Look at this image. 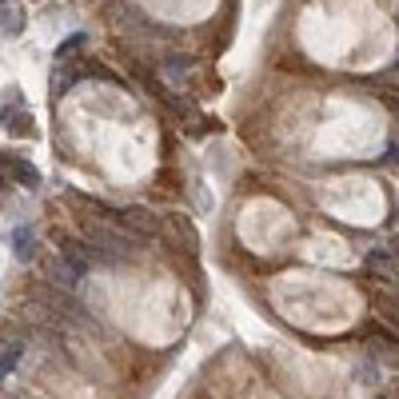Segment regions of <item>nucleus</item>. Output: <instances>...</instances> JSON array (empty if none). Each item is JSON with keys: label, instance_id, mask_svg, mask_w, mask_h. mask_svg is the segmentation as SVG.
I'll list each match as a JSON object with an SVG mask.
<instances>
[{"label": "nucleus", "instance_id": "nucleus-9", "mask_svg": "<svg viewBox=\"0 0 399 399\" xmlns=\"http://www.w3.org/2000/svg\"><path fill=\"white\" fill-rule=\"evenodd\" d=\"M391 399H399V387H395V395H391Z\"/></svg>", "mask_w": 399, "mask_h": 399}, {"label": "nucleus", "instance_id": "nucleus-8", "mask_svg": "<svg viewBox=\"0 0 399 399\" xmlns=\"http://www.w3.org/2000/svg\"><path fill=\"white\" fill-rule=\"evenodd\" d=\"M80 44H84V32H76V37H68V40H64L60 48H56V56H60V60H64V56H68V52H72V48H80Z\"/></svg>", "mask_w": 399, "mask_h": 399}, {"label": "nucleus", "instance_id": "nucleus-4", "mask_svg": "<svg viewBox=\"0 0 399 399\" xmlns=\"http://www.w3.org/2000/svg\"><path fill=\"white\" fill-rule=\"evenodd\" d=\"M367 355H372L379 367H399V348H395V339H372V344H367Z\"/></svg>", "mask_w": 399, "mask_h": 399}, {"label": "nucleus", "instance_id": "nucleus-3", "mask_svg": "<svg viewBox=\"0 0 399 399\" xmlns=\"http://www.w3.org/2000/svg\"><path fill=\"white\" fill-rule=\"evenodd\" d=\"M4 132L8 136H37V124L25 108H4Z\"/></svg>", "mask_w": 399, "mask_h": 399}, {"label": "nucleus", "instance_id": "nucleus-5", "mask_svg": "<svg viewBox=\"0 0 399 399\" xmlns=\"http://www.w3.org/2000/svg\"><path fill=\"white\" fill-rule=\"evenodd\" d=\"M20 32H25V13L16 8L13 0H8V4H4V37H8V40H16Z\"/></svg>", "mask_w": 399, "mask_h": 399}, {"label": "nucleus", "instance_id": "nucleus-6", "mask_svg": "<svg viewBox=\"0 0 399 399\" xmlns=\"http://www.w3.org/2000/svg\"><path fill=\"white\" fill-rule=\"evenodd\" d=\"M20 351H25V344H20V339H8V348H4V355H0V372H4V375H13V372H16V363H20Z\"/></svg>", "mask_w": 399, "mask_h": 399}, {"label": "nucleus", "instance_id": "nucleus-1", "mask_svg": "<svg viewBox=\"0 0 399 399\" xmlns=\"http://www.w3.org/2000/svg\"><path fill=\"white\" fill-rule=\"evenodd\" d=\"M8 248H13V256L20 263H32V260H37L40 240H37V232H32L28 224H13V228H8Z\"/></svg>", "mask_w": 399, "mask_h": 399}, {"label": "nucleus", "instance_id": "nucleus-2", "mask_svg": "<svg viewBox=\"0 0 399 399\" xmlns=\"http://www.w3.org/2000/svg\"><path fill=\"white\" fill-rule=\"evenodd\" d=\"M4 172L13 176V184L28 188V192H37L44 180H40V168H32L28 160H20V156H4Z\"/></svg>", "mask_w": 399, "mask_h": 399}, {"label": "nucleus", "instance_id": "nucleus-7", "mask_svg": "<svg viewBox=\"0 0 399 399\" xmlns=\"http://www.w3.org/2000/svg\"><path fill=\"white\" fill-rule=\"evenodd\" d=\"M379 315H384L387 324L399 332V299H384V303H379Z\"/></svg>", "mask_w": 399, "mask_h": 399}]
</instances>
